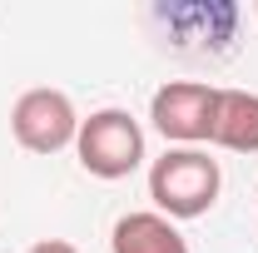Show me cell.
Returning <instances> with one entry per match:
<instances>
[{
  "instance_id": "6da1fadb",
  "label": "cell",
  "mask_w": 258,
  "mask_h": 253,
  "mask_svg": "<svg viewBox=\"0 0 258 253\" xmlns=\"http://www.w3.org/2000/svg\"><path fill=\"white\" fill-rule=\"evenodd\" d=\"M224 189V169L219 159H209L204 149H164L149 164V199H154V214L164 219H199L219 204Z\"/></svg>"
},
{
  "instance_id": "7a4b0ae2",
  "label": "cell",
  "mask_w": 258,
  "mask_h": 253,
  "mask_svg": "<svg viewBox=\"0 0 258 253\" xmlns=\"http://www.w3.org/2000/svg\"><path fill=\"white\" fill-rule=\"evenodd\" d=\"M75 159L85 174L95 179H129L139 164H144V129L129 109H95L90 119H80L75 134Z\"/></svg>"
},
{
  "instance_id": "3957f363",
  "label": "cell",
  "mask_w": 258,
  "mask_h": 253,
  "mask_svg": "<svg viewBox=\"0 0 258 253\" xmlns=\"http://www.w3.org/2000/svg\"><path fill=\"white\" fill-rule=\"evenodd\" d=\"M214 104H219L214 85H204V80H169L149 99V119L169 139V149H199L209 139V129H214Z\"/></svg>"
},
{
  "instance_id": "277c9868",
  "label": "cell",
  "mask_w": 258,
  "mask_h": 253,
  "mask_svg": "<svg viewBox=\"0 0 258 253\" xmlns=\"http://www.w3.org/2000/svg\"><path fill=\"white\" fill-rule=\"evenodd\" d=\"M10 134L30 154H60L80 134V114L64 90H25L10 109Z\"/></svg>"
},
{
  "instance_id": "5b68a950",
  "label": "cell",
  "mask_w": 258,
  "mask_h": 253,
  "mask_svg": "<svg viewBox=\"0 0 258 253\" xmlns=\"http://www.w3.org/2000/svg\"><path fill=\"white\" fill-rule=\"evenodd\" d=\"M209 144H219L228 154H258V95H248V90H219Z\"/></svg>"
},
{
  "instance_id": "8992f818",
  "label": "cell",
  "mask_w": 258,
  "mask_h": 253,
  "mask_svg": "<svg viewBox=\"0 0 258 253\" xmlns=\"http://www.w3.org/2000/svg\"><path fill=\"white\" fill-rule=\"evenodd\" d=\"M109 253H189V238L179 233V223L154 214V209H139L124 214L109 233Z\"/></svg>"
},
{
  "instance_id": "52a82bcc",
  "label": "cell",
  "mask_w": 258,
  "mask_h": 253,
  "mask_svg": "<svg viewBox=\"0 0 258 253\" xmlns=\"http://www.w3.org/2000/svg\"><path fill=\"white\" fill-rule=\"evenodd\" d=\"M25 253H80L70 238H40V243H30Z\"/></svg>"
},
{
  "instance_id": "ba28073f",
  "label": "cell",
  "mask_w": 258,
  "mask_h": 253,
  "mask_svg": "<svg viewBox=\"0 0 258 253\" xmlns=\"http://www.w3.org/2000/svg\"><path fill=\"white\" fill-rule=\"evenodd\" d=\"M253 15H258V0H253Z\"/></svg>"
}]
</instances>
